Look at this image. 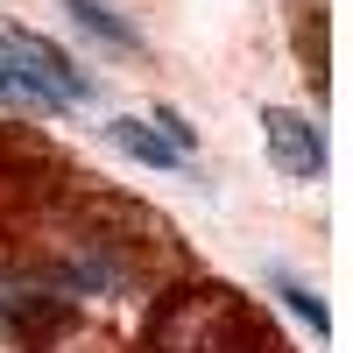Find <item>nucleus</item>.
Returning <instances> with one entry per match:
<instances>
[{"instance_id":"nucleus-1","label":"nucleus","mask_w":353,"mask_h":353,"mask_svg":"<svg viewBox=\"0 0 353 353\" xmlns=\"http://www.w3.org/2000/svg\"><path fill=\"white\" fill-rule=\"evenodd\" d=\"M0 43H8V57H14V64H21L28 78H36V85H43V92H50L57 106L92 99V78H85V71H78L71 57L50 43V36H28V28H0Z\"/></svg>"},{"instance_id":"nucleus-2","label":"nucleus","mask_w":353,"mask_h":353,"mask_svg":"<svg viewBox=\"0 0 353 353\" xmlns=\"http://www.w3.org/2000/svg\"><path fill=\"white\" fill-rule=\"evenodd\" d=\"M261 134H269V163L283 176H318V170H325V141H318V128L304 121V113L261 106Z\"/></svg>"},{"instance_id":"nucleus-3","label":"nucleus","mask_w":353,"mask_h":353,"mask_svg":"<svg viewBox=\"0 0 353 353\" xmlns=\"http://www.w3.org/2000/svg\"><path fill=\"white\" fill-rule=\"evenodd\" d=\"M0 106H14V113H64V106H57L43 85H36V78L14 64V57H0Z\"/></svg>"},{"instance_id":"nucleus-4","label":"nucleus","mask_w":353,"mask_h":353,"mask_svg":"<svg viewBox=\"0 0 353 353\" xmlns=\"http://www.w3.org/2000/svg\"><path fill=\"white\" fill-rule=\"evenodd\" d=\"M113 141H121L128 156H141V163H156V170H176V163H184V156H176L170 141L156 134V128H141V121H113Z\"/></svg>"},{"instance_id":"nucleus-5","label":"nucleus","mask_w":353,"mask_h":353,"mask_svg":"<svg viewBox=\"0 0 353 353\" xmlns=\"http://www.w3.org/2000/svg\"><path fill=\"white\" fill-rule=\"evenodd\" d=\"M71 14H78V28H92V36H106L113 50H134V43H141V36H134L128 21H113V8H99V0H71Z\"/></svg>"},{"instance_id":"nucleus-6","label":"nucleus","mask_w":353,"mask_h":353,"mask_svg":"<svg viewBox=\"0 0 353 353\" xmlns=\"http://www.w3.org/2000/svg\"><path fill=\"white\" fill-rule=\"evenodd\" d=\"M276 297H283L290 311H297V318H311V332H332V318H325V304H318V297H311L304 283H290V276H283V283H276Z\"/></svg>"}]
</instances>
